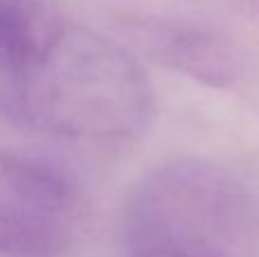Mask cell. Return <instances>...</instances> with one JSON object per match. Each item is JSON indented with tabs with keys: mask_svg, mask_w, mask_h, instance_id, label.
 Instances as JSON below:
<instances>
[{
	"mask_svg": "<svg viewBox=\"0 0 259 257\" xmlns=\"http://www.w3.org/2000/svg\"><path fill=\"white\" fill-rule=\"evenodd\" d=\"M127 48H137L187 77L214 89H232L243 77V59L225 36L189 21L130 16L121 21Z\"/></svg>",
	"mask_w": 259,
	"mask_h": 257,
	"instance_id": "obj_4",
	"label": "cell"
},
{
	"mask_svg": "<svg viewBox=\"0 0 259 257\" xmlns=\"http://www.w3.org/2000/svg\"><path fill=\"white\" fill-rule=\"evenodd\" d=\"M155 112L132 48L59 14L23 82L14 123L91 141L134 139Z\"/></svg>",
	"mask_w": 259,
	"mask_h": 257,
	"instance_id": "obj_1",
	"label": "cell"
},
{
	"mask_svg": "<svg viewBox=\"0 0 259 257\" xmlns=\"http://www.w3.org/2000/svg\"><path fill=\"white\" fill-rule=\"evenodd\" d=\"M80 223L77 196L39 164L0 150V257H55Z\"/></svg>",
	"mask_w": 259,
	"mask_h": 257,
	"instance_id": "obj_3",
	"label": "cell"
},
{
	"mask_svg": "<svg viewBox=\"0 0 259 257\" xmlns=\"http://www.w3.org/2000/svg\"><path fill=\"white\" fill-rule=\"evenodd\" d=\"M123 257H259V196L207 159L152 168L125 205Z\"/></svg>",
	"mask_w": 259,
	"mask_h": 257,
	"instance_id": "obj_2",
	"label": "cell"
}]
</instances>
